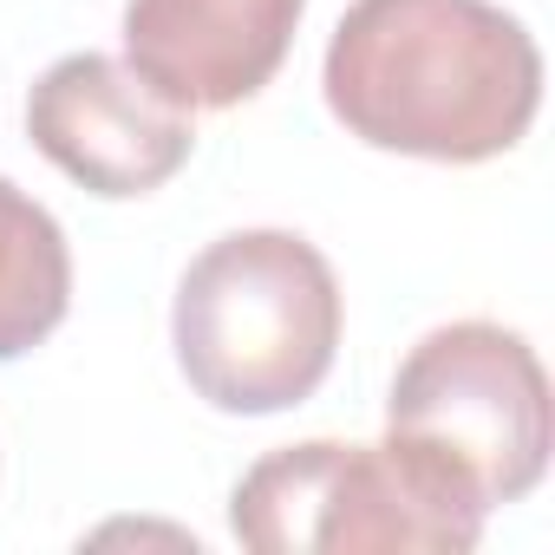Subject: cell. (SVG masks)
<instances>
[{"label":"cell","mask_w":555,"mask_h":555,"mask_svg":"<svg viewBox=\"0 0 555 555\" xmlns=\"http://www.w3.org/2000/svg\"><path fill=\"white\" fill-rule=\"evenodd\" d=\"M327 112L373 151L490 164L542 105V53L496 0H353L321 66Z\"/></svg>","instance_id":"cell-1"},{"label":"cell","mask_w":555,"mask_h":555,"mask_svg":"<svg viewBox=\"0 0 555 555\" xmlns=\"http://www.w3.org/2000/svg\"><path fill=\"white\" fill-rule=\"evenodd\" d=\"M340 282L295 229H235L177 282L170 347L190 392L229 418H268L321 392L340 353Z\"/></svg>","instance_id":"cell-2"},{"label":"cell","mask_w":555,"mask_h":555,"mask_svg":"<svg viewBox=\"0 0 555 555\" xmlns=\"http://www.w3.org/2000/svg\"><path fill=\"white\" fill-rule=\"evenodd\" d=\"M229 529L255 555H464L483 535V509L425 451L379 438H308L242 470L229 496Z\"/></svg>","instance_id":"cell-3"},{"label":"cell","mask_w":555,"mask_h":555,"mask_svg":"<svg viewBox=\"0 0 555 555\" xmlns=\"http://www.w3.org/2000/svg\"><path fill=\"white\" fill-rule=\"evenodd\" d=\"M386 438L425 451L490 516L529 496L548 470L555 444L548 373L516 327L496 321L431 327L392 373Z\"/></svg>","instance_id":"cell-4"},{"label":"cell","mask_w":555,"mask_h":555,"mask_svg":"<svg viewBox=\"0 0 555 555\" xmlns=\"http://www.w3.org/2000/svg\"><path fill=\"white\" fill-rule=\"evenodd\" d=\"M27 138L79 190L112 196V203L164 190L196 151L190 112L151 92L112 53L53 60L27 92Z\"/></svg>","instance_id":"cell-5"},{"label":"cell","mask_w":555,"mask_h":555,"mask_svg":"<svg viewBox=\"0 0 555 555\" xmlns=\"http://www.w3.org/2000/svg\"><path fill=\"white\" fill-rule=\"evenodd\" d=\"M308 0H125V66L183 112H229L282 73Z\"/></svg>","instance_id":"cell-6"},{"label":"cell","mask_w":555,"mask_h":555,"mask_svg":"<svg viewBox=\"0 0 555 555\" xmlns=\"http://www.w3.org/2000/svg\"><path fill=\"white\" fill-rule=\"evenodd\" d=\"M73 308V248L53 209L0 177V360H21L60 334Z\"/></svg>","instance_id":"cell-7"}]
</instances>
